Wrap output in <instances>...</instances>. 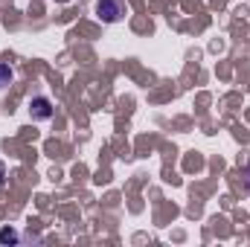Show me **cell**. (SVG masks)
Listing matches in <instances>:
<instances>
[{
  "label": "cell",
  "instance_id": "1",
  "mask_svg": "<svg viewBox=\"0 0 250 247\" xmlns=\"http://www.w3.org/2000/svg\"><path fill=\"white\" fill-rule=\"evenodd\" d=\"M128 3L125 0H96V18L102 23H120L128 18Z\"/></svg>",
  "mask_w": 250,
  "mask_h": 247
},
{
  "label": "cell",
  "instance_id": "2",
  "mask_svg": "<svg viewBox=\"0 0 250 247\" xmlns=\"http://www.w3.org/2000/svg\"><path fill=\"white\" fill-rule=\"evenodd\" d=\"M29 114H32V120H50L56 114V108H53V102L47 96H35L29 102Z\"/></svg>",
  "mask_w": 250,
  "mask_h": 247
},
{
  "label": "cell",
  "instance_id": "3",
  "mask_svg": "<svg viewBox=\"0 0 250 247\" xmlns=\"http://www.w3.org/2000/svg\"><path fill=\"white\" fill-rule=\"evenodd\" d=\"M12 76H15L12 67H9V64H0V87H6V84L12 82Z\"/></svg>",
  "mask_w": 250,
  "mask_h": 247
},
{
  "label": "cell",
  "instance_id": "4",
  "mask_svg": "<svg viewBox=\"0 0 250 247\" xmlns=\"http://www.w3.org/2000/svg\"><path fill=\"white\" fill-rule=\"evenodd\" d=\"M0 242H3V245L18 242V233H15V230H0Z\"/></svg>",
  "mask_w": 250,
  "mask_h": 247
},
{
  "label": "cell",
  "instance_id": "5",
  "mask_svg": "<svg viewBox=\"0 0 250 247\" xmlns=\"http://www.w3.org/2000/svg\"><path fill=\"white\" fill-rule=\"evenodd\" d=\"M6 184V166H3V163H0V186Z\"/></svg>",
  "mask_w": 250,
  "mask_h": 247
}]
</instances>
